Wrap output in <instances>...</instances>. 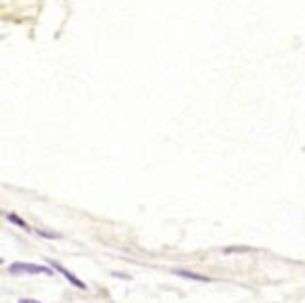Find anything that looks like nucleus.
<instances>
[{
	"label": "nucleus",
	"instance_id": "nucleus-4",
	"mask_svg": "<svg viewBox=\"0 0 305 303\" xmlns=\"http://www.w3.org/2000/svg\"><path fill=\"white\" fill-rule=\"evenodd\" d=\"M7 217H9V222H11V224H17V226H21V228H27V224H25V222L21 220L19 215H15V213H9Z\"/></svg>",
	"mask_w": 305,
	"mask_h": 303
},
{
	"label": "nucleus",
	"instance_id": "nucleus-1",
	"mask_svg": "<svg viewBox=\"0 0 305 303\" xmlns=\"http://www.w3.org/2000/svg\"><path fill=\"white\" fill-rule=\"evenodd\" d=\"M9 272L13 276H23V274H46L53 276V270L48 266H38V263H25V261H15L9 266Z\"/></svg>",
	"mask_w": 305,
	"mask_h": 303
},
{
	"label": "nucleus",
	"instance_id": "nucleus-6",
	"mask_svg": "<svg viewBox=\"0 0 305 303\" xmlns=\"http://www.w3.org/2000/svg\"><path fill=\"white\" fill-rule=\"evenodd\" d=\"M19 303H40V301H33V299H21Z\"/></svg>",
	"mask_w": 305,
	"mask_h": 303
},
{
	"label": "nucleus",
	"instance_id": "nucleus-5",
	"mask_svg": "<svg viewBox=\"0 0 305 303\" xmlns=\"http://www.w3.org/2000/svg\"><path fill=\"white\" fill-rule=\"evenodd\" d=\"M38 234H40V237H44V239H61V234H55V232H42V230H38Z\"/></svg>",
	"mask_w": 305,
	"mask_h": 303
},
{
	"label": "nucleus",
	"instance_id": "nucleus-3",
	"mask_svg": "<svg viewBox=\"0 0 305 303\" xmlns=\"http://www.w3.org/2000/svg\"><path fill=\"white\" fill-rule=\"evenodd\" d=\"M176 276H182V278H188V280H197V282H211L209 276H201V274H195V272H188V270H174Z\"/></svg>",
	"mask_w": 305,
	"mask_h": 303
},
{
	"label": "nucleus",
	"instance_id": "nucleus-2",
	"mask_svg": "<svg viewBox=\"0 0 305 303\" xmlns=\"http://www.w3.org/2000/svg\"><path fill=\"white\" fill-rule=\"evenodd\" d=\"M48 263H50V266H53V268H55V270H57L59 274H63V276H65L67 280H69V282L73 284V287H75V289H82V291H86V289H88V287H86V284H84V282H82V280H80V278H78L75 274H71V272H69V270H67V268H65V266H61L59 261H55V259H50Z\"/></svg>",
	"mask_w": 305,
	"mask_h": 303
}]
</instances>
